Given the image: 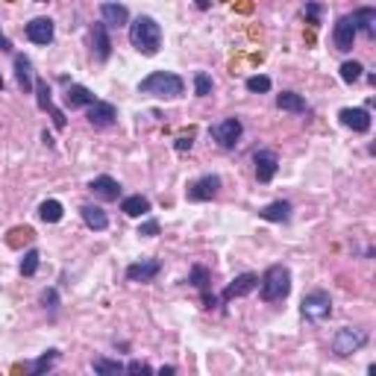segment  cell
I'll list each match as a JSON object with an SVG mask.
<instances>
[{
  "label": "cell",
  "mask_w": 376,
  "mask_h": 376,
  "mask_svg": "<svg viewBox=\"0 0 376 376\" xmlns=\"http://www.w3.org/2000/svg\"><path fill=\"white\" fill-rule=\"evenodd\" d=\"M62 214H65V209H62L59 200H45V203L38 206V218H42L45 224H59Z\"/></svg>",
  "instance_id": "83f0119b"
},
{
  "label": "cell",
  "mask_w": 376,
  "mask_h": 376,
  "mask_svg": "<svg viewBox=\"0 0 376 376\" xmlns=\"http://www.w3.org/2000/svg\"><path fill=\"white\" fill-rule=\"evenodd\" d=\"M194 94H197V97H209V94H212V77L206 71L194 74Z\"/></svg>",
  "instance_id": "d6a6232c"
},
{
  "label": "cell",
  "mask_w": 376,
  "mask_h": 376,
  "mask_svg": "<svg viewBox=\"0 0 376 376\" xmlns=\"http://www.w3.org/2000/svg\"><path fill=\"white\" fill-rule=\"evenodd\" d=\"M259 294L265 303H279L291 294V271L285 265H271L259 279Z\"/></svg>",
  "instance_id": "3957f363"
},
{
  "label": "cell",
  "mask_w": 376,
  "mask_h": 376,
  "mask_svg": "<svg viewBox=\"0 0 376 376\" xmlns=\"http://www.w3.org/2000/svg\"><path fill=\"white\" fill-rule=\"evenodd\" d=\"M53 36H56V26H53L50 18H33L30 24H26V38H30L33 45L47 47L53 42Z\"/></svg>",
  "instance_id": "5bb4252c"
},
{
  "label": "cell",
  "mask_w": 376,
  "mask_h": 376,
  "mask_svg": "<svg viewBox=\"0 0 376 376\" xmlns=\"http://www.w3.org/2000/svg\"><path fill=\"white\" fill-rule=\"evenodd\" d=\"M124 370H127V373H153V368L147 365V361H139V359L130 361V365H124Z\"/></svg>",
  "instance_id": "d590c367"
},
{
  "label": "cell",
  "mask_w": 376,
  "mask_h": 376,
  "mask_svg": "<svg viewBox=\"0 0 376 376\" xmlns=\"http://www.w3.org/2000/svg\"><path fill=\"white\" fill-rule=\"evenodd\" d=\"M253 165H256V180L262 185H267V182L276 177V171H279V156L274 150H256V156H253Z\"/></svg>",
  "instance_id": "7c38bea8"
},
{
  "label": "cell",
  "mask_w": 376,
  "mask_h": 376,
  "mask_svg": "<svg viewBox=\"0 0 376 376\" xmlns=\"http://www.w3.org/2000/svg\"><path fill=\"white\" fill-rule=\"evenodd\" d=\"M338 118H341V124L347 127V130H353V132H370V127H373V120H370V112L368 109H361V106H356V109H341L338 112Z\"/></svg>",
  "instance_id": "9a60e30c"
},
{
  "label": "cell",
  "mask_w": 376,
  "mask_h": 376,
  "mask_svg": "<svg viewBox=\"0 0 376 376\" xmlns=\"http://www.w3.org/2000/svg\"><path fill=\"white\" fill-rule=\"evenodd\" d=\"M221 191V177L218 173H203L200 180H194L191 185H188L185 197L191 200V203H206V200H214Z\"/></svg>",
  "instance_id": "8992f818"
},
{
  "label": "cell",
  "mask_w": 376,
  "mask_h": 376,
  "mask_svg": "<svg viewBox=\"0 0 376 376\" xmlns=\"http://www.w3.org/2000/svg\"><path fill=\"white\" fill-rule=\"evenodd\" d=\"M332 45L335 50L341 53H350L353 45H356V24H353V15H341L332 26Z\"/></svg>",
  "instance_id": "9c48e42d"
},
{
  "label": "cell",
  "mask_w": 376,
  "mask_h": 376,
  "mask_svg": "<svg viewBox=\"0 0 376 376\" xmlns=\"http://www.w3.org/2000/svg\"><path fill=\"white\" fill-rule=\"evenodd\" d=\"M139 235H144V238H156V235H159V221H156V218L144 221V224L139 226Z\"/></svg>",
  "instance_id": "e575fe53"
},
{
  "label": "cell",
  "mask_w": 376,
  "mask_h": 376,
  "mask_svg": "<svg viewBox=\"0 0 376 376\" xmlns=\"http://www.w3.org/2000/svg\"><path fill=\"white\" fill-rule=\"evenodd\" d=\"M0 50H6V53L12 50V42H9V38L3 36V30H0Z\"/></svg>",
  "instance_id": "f35d334b"
},
{
  "label": "cell",
  "mask_w": 376,
  "mask_h": 376,
  "mask_svg": "<svg viewBox=\"0 0 376 376\" xmlns=\"http://www.w3.org/2000/svg\"><path fill=\"white\" fill-rule=\"evenodd\" d=\"M291 203L288 200H274V203H267L259 209V218L262 221H271V224H288L291 221Z\"/></svg>",
  "instance_id": "ffe728a7"
},
{
  "label": "cell",
  "mask_w": 376,
  "mask_h": 376,
  "mask_svg": "<svg viewBox=\"0 0 376 376\" xmlns=\"http://www.w3.org/2000/svg\"><path fill=\"white\" fill-rule=\"evenodd\" d=\"M306 15H308V21H312V24H318V21H320V9H318L315 3H308V6H306Z\"/></svg>",
  "instance_id": "74e56055"
},
{
  "label": "cell",
  "mask_w": 376,
  "mask_h": 376,
  "mask_svg": "<svg viewBox=\"0 0 376 376\" xmlns=\"http://www.w3.org/2000/svg\"><path fill=\"white\" fill-rule=\"evenodd\" d=\"M141 94H150V97H162V100H173L185 91V83L180 74L173 71H153L150 77H144L139 83Z\"/></svg>",
  "instance_id": "7a4b0ae2"
},
{
  "label": "cell",
  "mask_w": 376,
  "mask_h": 376,
  "mask_svg": "<svg viewBox=\"0 0 376 376\" xmlns=\"http://www.w3.org/2000/svg\"><path fill=\"white\" fill-rule=\"evenodd\" d=\"M86 118H88V124L94 130H109L118 124V109L112 103H106V100H94L91 106H86Z\"/></svg>",
  "instance_id": "ba28073f"
},
{
  "label": "cell",
  "mask_w": 376,
  "mask_h": 376,
  "mask_svg": "<svg viewBox=\"0 0 376 376\" xmlns=\"http://www.w3.org/2000/svg\"><path fill=\"white\" fill-rule=\"evenodd\" d=\"M120 212L130 214V218H141V214L150 212V200H147L144 194H130L120 200Z\"/></svg>",
  "instance_id": "484cf974"
},
{
  "label": "cell",
  "mask_w": 376,
  "mask_h": 376,
  "mask_svg": "<svg viewBox=\"0 0 376 376\" xmlns=\"http://www.w3.org/2000/svg\"><path fill=\"white\" fill-rule=\"evenodd\" d=\"M91 194L97 197V200H103V203H115V200L120 197V185H118V180H112V177H94L91 180Z\"/></svg>",
  "instance_id": "ac0fdd59"
},
{
  "label": "cell",
  "mask_w": 376,
  "mask_h": 376,
  "mask_svg": "<svg viewBox=\"0 0 376 376\" xmlns=\"http://www.w3.org/2000/svg\"><path fill=\"white\" fill-rule=\"evenodd\" d=\"M127 26H130V45L136 47L141 56H156L159 47H162V26L156 24V18L139 15Z\"/></svg>",
  "instance_id": "6da1fadb"
},
{
  "label": "cell",
  "mask_w": 376,
  "mask_h": 376,
  "mask_svg": "<svg viewBox=\"0 0 376 376\" xmlns=\"http://www.w3.org/2000/svg\"><path fill=\"white\" fill-rule=\"evenodd\" d=\"M361 71H365V68H361V62H356V59H347L341 68H338V74H341V79H344L347 86L359 83V79H361Z\"/></svg>",
  "instance_id": "f546056e"
},
{
  "label": "cell",
  "mask_w": 376,
  "mask_h": 376,
  "mask_svg": "<svg viewBox=\"0 0 376 376\" xmlns=\"http://www.w3.org/2000/svg\"><path fill=\"white\" fill-rule=\"evenodd\" d=\"M91 53L97 62H109L112 56V38H109V26L103 21L91 24Z\"/></svg>",
  "instance_id": "8fae6325"
},
{
  "label": "cell",
  "mask_w": 376,
  "mask_h": 376,
  "mask_svg": "<svg viewBox=\"0 0 376 376\" xmlns=\"http://www.w3.org/2000/svg\"><path fill=\"white\" fill-rule=\"evenodd\" d=\"M94 100V94H91V88H86V86H71L68 91H65V106L68 109H86V106H91Z\"/></svg>",
  "instance_id": "cb8c5ba5"
},
{
  "label": "cell",
  "mask_w": 376,
  "mask_h": 376,
  "mask_svg": "<svg viewBox=\"0 0 376 376\" xmlns=\"http://www.w3.org/2000/svg\"><path fill=\"white\" fill-rule=\"evenodd\" d=\"M191 144H194V139H191V136H188V139H185V136H180V139H177V150H180V153H185V150H191Z\"/></svg>",
  "instance_id": "8d00e7d4"
},
{
  "label": "cell",
  "mask_w": 376,
  "mask_h": 376,
  "mask_svg": "<svg viewBox=\"0 0 376 376\" xmlns=\"http://www.w3.org/2000/svg\"><path fill=\"white\" fill-rule=\"evenodd\" d=\"M42 306L47 308L50 315H56V308H59V294H56V288H45V291H42Z\"/></svg>",
  "instance_id": "836d02e7"
},
{
  "label": "cell",
  "mask_w": 376,
  "mask_h": 376,
  "mask_svg": "<svg viewBox=\"0 0 376 376\" xmlns=\"http://www.w3.org/2000/svg\"><path fill=\"white\" fill-rule=\"evenodd\" d=\"M276 106H279L282 112H291V115H306L308 112L306 97H303V94H297V91H282V94H276Z\"/></svg>",
  "instance_id": "7402d4cb"
},
{
  "label": "cell",
  "mask_w": 376,
  "mask_h": 376,
  "mask_svg": "<svg viewBox=\"0 0 376 376\" xmlns=\"http://www.w3.org/2000/svg\"><path fill=\"white\" fill-rule=\"evenodd\" d=\"M100 21L106 26H127L130 24V12L124 3H115V0H106L100 6Z\"/></svg>",
  "instance_id": "d6986e66"
},
{
  "label": "cell",
  "mask_w": 376,
  "mask_h": 376,
  "mask_svg": "<svg viewBox=\"0 0 376 376\" xmlns=\"http://www.w3.org/2000/svg\"><path fill=\"white\" fill-rule=\"evenodd\" d=\"M38 250L33 247V250H26L24 253V259H21V276H36V271H38Z\"/></svg>",
  "instance_id": "4dcf8cb0"
},
{
  "label": "cell",
  "mask_w": 376,
  "mask_h": 376,
  "mask_svg": "<svg viewBox=\"0 0 376 376\" xmlns=\"http://www.w3.org/2000/svg\"><path fill=\"white\" fill-rule=\"evenodd\" d=\"M256 288H259V276H256V274H241V276H235L230 285L224 288L221 300L230 303V300H235V297H247V294L256 291Z\"/></svg>",
  "instance_id": "4fadbf2b"
},
{
  "label": "cell",
  "mask_w": 376,
  "mask_h": 376,
  "mask_svg": "<svg viewBox=\"0 0 376 376\" xmlns=\"http://www.w3.org/2000/svg\"><path fill=\"white\" fill-rule=\"evenodd\" d=\"M241 132H244V124H241L238 118H224L221 124L212 127V139L218 141L224 150H233V147L238 144V139H241Z\"/></svg>",
  "instance_id": "52a82bcc"
},
{
  "label": "cell",
  "mask_w": 376,
  "mask_h": 376,
  "mask_svg": "<svg viewBox=\"0 0 376 376\" xmlns=\"http://www.w3.org/2000/svg\"><path fill=\"white\" fill-rule=\"evenodd\" d=\"M36 3H47V0H36Z\"/></svg>",
  "instance_id": "7bdbcfd3"
},
{
  "label": "cell",
  "mask_w": 376,
  "mask_h": 376,
  "mask_svg": "<svg viewBox=\"0 0 376 376\" xmlns=\"http://www.w3.org/2000/svg\"><path fill=\"white\" fill-rule=\"evenodd\" d=\"M91 368L94 373H100V376H115V373H124V365H120L118 359H106V356H97L91 361Z\"/></svg>",
  "instance_id": "f1b7e54d"
},
{
  "label": "cell",
  "mask_w": 376,
  "mask_h": 376,
  "mask_svg": "<svg viewBox=\"0 0 376 376\" xmlns=\"http://www.w3.org/2000/svg\"><path fill=\"white\" fill-rule=\"evenodd\" d=\"M79 214H83L86 226H88V230H94V233H103L106 226H109V214H106L100 206H94V203H83V206H79Z\"/></svg>",
  "instance_id": "44dd1931"
},
{
  "label": "cell",
  "mask_w": 376,
  "mask_h": 376,
  "mask_svg": "<svg viewBox=\"0 0 376 376\" xmlns=\"http://www.w3.org/2000/svg\"><path fill=\"white\" fill-rule=\"evenodd\" d=\"M368 341H370V335L365 329H359V327H341L338 332H335V338H332V353L338 356V359H347V356L359 353Z\"/></svg>",
  "instance_id": "277c9868"
},
{
  "label": "cell",
  "mask_w": 376,
  "mask_h": 376,
  "mask_svg": "<svg viewBox=\"0 0 376 376\" xmlns=\"http://www.w3.org/2000/svg\"><path fill=\"white\" fill-rule=\"evenodd\" d=\"M300 312L306 320H312V324H324L327 318H332V297L327 291H308L303 303H300Z\"/></svg>",
  "instance_id": "5b68a950"
},
{
  "label": "cell",
  "mask_w": 376,
  "mask_h": 376,
  "mask_svg": "<svg viewBox=\"0 0 376 376\" xmlns=\"http://www.w3.org/2000/svg\"><path fill=\"white\" fill-rule=\"evenodd\" d=\"M56 361H59V350H47V353L38 356L36 361H30V365H26V370L36 373V376H42V373H47L53 365H56Z\"/></svg>",
  "instance_id": "4316f807"
},
{
  "label": "cell",
  "mask_w": 376,
  "mask_h": 376,
  "mask_svg": "<svg viewBox=\"0 0 376 376\" xmlns=\"http://www.w3.org/2000/svg\"><path fill=\"white\" fill-rule=\"evenodd\" d=\"M353 24H356V33H365L368 38L376 36V9L373 6H361L353 12Z\"/></svg>",
  "instance_id": "603a6c76"
},
{
  "label": "cell",
  "mask_w": 376,
  "mask_h": 376,
  "mask_svg": "<svg viewBox=\"0 0 376 376\" xmlns=\"http://www.w3.org/2000/svg\"><path fill=\"white\" fill-rule=\"evenodd\" d=\"M36 103H38V109L42 112H50V118H53V127L56 130H65V115H62V109H56L53 106V97H50V86H47V79H36Z\"/></svg>",
  "instance_id": "30bf717a"
},
{
  "label": "cell",
  "mask_w": 376,
  "mask_h": 376,
  "mask_svg": "<svg viewBox=\"0 0 376 376\" xmlns=\"http://www.w3.org/2000/svg\"><path fill=\"white\" fill-rule=\"evenodd\" d=\"M3 86H6V83H3V77H0V91H3Z\"/></svg>",
  "instance_id": "b9f144b4"
},
{
  "label": "cell",
  "mask_w": 376,
  "mask_h": 376,
  "mask_svg": "<svg viewBox=\"0 0 376 376\" xmlns=\"http://www.w3.org/2000/svg\"><path fill=\"white\" fill-rule=\"evenodd\" d=\"M188 282L203 294V306L206 308H212V306H218V297L214 294H209V282H212V274H209V267H203V265H194L191 267V274H188Z\"/></svg>",
  "instance_id": "2e32d148"
},
{
  "label": "cell",
  "mask_w": 376,
  "mask_h": 376,
  "mask_svg": "<svg viewBox=\"0 0 376 376\" xmlns=\"http://www.w3.org/2000/svg\"><path fill=\"white\" fill-rule=\"evenodd\" d=\"M159 373H162V376H165V373H177V368L168 365V368H159Z\"/></svg>",
  "instance_id": "60d3db41"
},
{
  "label": "cell",
  "mask_w": 376,
  "mask_h": 376,
  "mask_svg": "<svg viewBox=\"0 0 376 376\" xmlns=\"http://www.w3.org/2000/svg\"><path fill=\"white\" fill-rule=\"evenodd\" d=\"M159 271H162V265L156 259H141V262L127 265V279L130 282H153L159 276Z\"/></svg>",
  "instance_id": "e0dca14e"
},
{
  "label": "cell",
  "mask_w": 376,
  "mask_h": 376,
  "mask_svg": "<svg viewBox=\"0 0 376 376\" xmlns=\"http://www.w3.org/2000/svg\"><path fill=\"white\" fill-rule=\"evenodd\" d=\"M15 79H18V88L24 94H30L36 88V83H33V62L26 56H15Z\"/></svg>",
  "instance_id": "d4e9b609"
},
{
  "label": "cell",
  "mask_w": 376,
  "mask_h": 376,
  "mask_svg": "<svg viewBox=\"0 0 376 376\" xmlns=\"http://www.w3.org/2000/svg\"><path fill=\"white\" fill-rule=\"evenodd\" d=\"M247 91H253V94H265V91H271V77H265V74H256V77H247Z\"/></svg>",
  "instance_id": "1f68e13d"
},
{
  "label": "cell",
  "mask_w": 376,
  "mask_h": 376,
  "mask_svg": "<svg viewBox=\"0 0 376 376\" xmlns=\"http://www.w3.org/2000/svg\"><path fill=\"white\" fill-rule=\"evenodd\" d=\"M194 3H197V9H203V12H206V9L212 6V0H194Z\"/></svg>",
  "instance_id": "ab89813d"
}]
</instances>
